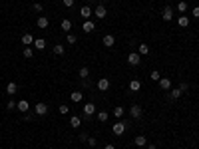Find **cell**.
I'll return each instance as SVG.
<instances>
[{
  "label": "cell",
  "mask_w": 199,
  "mask_h": 149,
  "mask_svg": "<svg viewBox=\"0 0 199 149\" xmlns=\"http://www.w3.org/2000/svg\"><path fill=\"white\" fill-rule=\"evenodd\" d=\"M101 42H104V46H105V48H112V46L116 44V38H113L112 34H105V36H104V40H101Z\"/></svg>",
  "instance_id": "obj_9"
},
{
  "label": "cell",
  "mask_w": 199,
  "mask_h": 149,
  "mask_svg": "<svg viewBox=\"0 0 199 149\" xmlns=\"http://www.w3.org/2000/svg\"><path fill=\"white\" fill-rule=\"evenodd\" d=\"M58 112H60L62 116H66V113H68V105H60V108H58Z\"/></svg>",
  "instance_id": "obj_38"
},
{
  "label": "cell",
  "mask_w": 199,
  "mask_h": 149,
  "mask_svg": "<svg viewBox=\"0 0 199 149\" xmlns=\"http://www.w3.org/2000/svg\"><path fill=\"white\" fill-rule=\"evenodd\" d=\"M137 54H139V56H145V54H149V46H147V44H139V46H137Z\"/></svg>",
  "instance_id": "obj_16"
},
{
  "label": "cell",
  "mask_w": 199,
  "mask_h": 149,
  "mask_svg": "<svg viewBox=\"0 0 199 149\" xmlns=\"http://www.w3.org/2000/svg\"><path fill=\"white\" fill-rule=\"evenodd\" d=\"M139 62H141V56H139L137 52H132L128 56V64L129 66H139Z\"/></svg>",
  "instance_id": "obj_4"
},
{
  "label": "cell",
  "mask_w": 199,
  "mask_h": 149,
  "mask_svg": "<svg viewBox=\"0 0 199 149\" xmlns=\"http://www.w3.org/2000/svg\"><path fill=\"white\" fill-rule=\"evenodd\" d=\"M147 149H157V147H155V145H147Z\"/></svg>",
  "instance_id": "obj_43"
},
{
  "label": "cell",
  "mask_w": 199,
  "mask_h": 149,
  "mask_svg": "<svg viewBox=\"0 0 199 149\" xmlns=\"http://www.w3.org/2000/svg\"><path fill=\"white\" fill-rule=\"evenodd\" d=\"M70 125L74 127V129H78V127L82 125V117H78V116H72V119H70Z\"/></svg>",
  "instance_id": "obj_15"
},
{
  "label": "cell",
  "mask_w": 199,
  "mask_h": 149,
  "mask_svg": "<svg viewBox=\"0 0 199 149\" xmlns=\"http://www.w3.org/2000/svg\"><path fill=\"white\" fill-rule=\"evenodd\" d=\"M96 113V105L92 104V101H88L86 105H84V119H88V117H92Z\"/></svg>",
  "instance_id": "obj_1"
},
{
  "label": "cell",
  "mask_w": 199,
  "mask_h": 149,
  "mask_svg": "<svg viewBox=\"0 0 199 149\" xmlns=\"http://www.w3.org/2000/svg\"><path fill=\"white\" fill-rule=\"evenodd\" d=\"M88 76H90V70H88L86 66L80 68V78H82V80H88Z\"/></svg>",
  "instance_id": "obj_27"
},
{
  "label": "cell",
  "mask_w": 199,
  "mask_h": 149,
  "mask_svg": "<svg viewBox=\"0 0 199 149\" xmlns=\"http://www.w3.org/2000/svg\"><path fill=\"white\" fill-rule=\"evenodd\" d=\"M34 46H36V50H44L46 48V40L44 38H36V40H34Z\"/></svg>",
  "instance_id": "obj_17"
},
{
  "label": "cell",
  "mask_w": 199,
  "mask_h": 149,
  "mask_svg": "<svg viewBox=\"0 0 199 149\" xmlns=\"http://www.w3.org/2000/svg\"><path fill=\"white\" fill-rule=\"evenodd\" d=\"M112 131H113L116 135H121V133L125 131V123H124V121H116V123L112 125Z\"/></svg>",
  "instance_id": "obj_5"
},
{
  "label": "cell",
  "mask_w": 199,
  "mask_h": 149,
  "mask_svg": "<svg viewBox=\"0 0 199 149\" xmlns=\"http://www.w3.org/2000/svg\"><path fill=\"white\" fill-rule=\"evenodd\" d=\"M22 44H34V38H32V34H24L22 36Z\"/></svg>",
  "instance_id": "obj_25"
},
{
  "label": "cell",
  "mask_w": 199,
  "mask_h": 149,
  "mask_svg": "<svg viewBox=\"0 0 199 149\" xmlns=\"http://www.w3.org/2000/svg\"><path fill=\"white\" fill-rule=\"evenodd\" d=\"M80 141H88V135L86 133H80Z\"/></svg>",
  "instance_id": "obj_41"
},
{
  "label": "cell",
  "mask_w": 199,
  "mask_h": 149,
  "mask_svg": "<svg viewBox=\"0 0 199 149\" xmlns=\"http://www.w3.org/2000/svg\"><path fill=\"white\" fill-rule=\"evenodd\" d=\"M6 109H16V101H14V100H10V101L6 104Z\"/></svg>",
  "instance_id": "obj_34"
},
{
  "label": "cell",
  "mask_w": 199,
  "mask_h": 149,
  "mask_svg": "<svg viewBox=\"0 0 199 149\" xmlns=\"http://www.w3.org/2000/svg\"><path fill=\"white\" fill-rule=\"evenodd\" d=\"M48 18H44V16H40V18H38V22H36V26L38 28H48Z\"/></svg>",
  "instance_id": "obj_21"
},
{
  "label": "cell",
  "mask_w": 199,
  "mask_h": 149,
  "mask_svg": "<svg viewBox=\"0 0 199 149\" xmlns=\"http://www.w3.org/2000/svg\"><path fill=\"white\" fill-rule=\"evenodd\" d=\"M16 92H18V84L10 82V84H8V86H6V93H8V96H14Z\"/></svg>",
  "instance_id": "obj_14"
},
{
  "label": "cell",
  "mask_w": 199,
  "mask_h": 149,
  "mask_svg": "<svg viewBox=\"0 0 199 149\" xmlns=\"http://www.w3.org/2000/svg\"><path fill=\"white\" fill-rule=\"evenodd\" d=\"M179 89H181V92H187V84L181 82V84H179Z\"/></svg>",
  "instance_id": "obj_39"
},
{
  "label": "cell",
  "mask_w": 199,
  "mask_h": 149,
  "mask_svg": "<svg viewBox=\"0 0 199 149\" xmlns=\"http://www.w3.org/2000/svg\"><path fill=\"white\" fill-rule=\"evenodd\" d=\"M108 88H109V80L108 78H100L98 80V89H100V92H105Z\"/></svg>",
  "instance_id": "obj_10"
},
{
  "label": "cell",
  "mask_w": 199,
  "mask_h": 149,
  "mask_svg": "<svg viewBox=\"0 0 199 149\" xmlns=\"http://www.w3.org/2000/svg\"><path fill=\"white\" fill-rule=\"evenodd\" d=\"M105 14H108L105 6H104V4H98V6H96V10H94V16L98 20H101V18H105Z\"/></svg>",
  "instance_id": "obj_3"
},
{
  "label": "cell",
  "mask_w": 199,
  "mask_h": 149,
  "mask_svg": "<svg viewBox=\"0 0 199 149\" xmlns=\"http://www.w3.org/2000/svg\"><path fill=\"white\" fill-rule=\"evenodd\" d=\"M191 14L195 16V18H199V6H195V8H193V12H191Z\"/></svg>",
  "instance_id": "obj_40"
},
{
  "label": "cell",
  "mask_w": 199,
  "mask_h": 149,
  "mask_svg": "<svg viewBox=\"0 0 199 149\" xmlns=\"http://www.w3.org/2000/svg\"><path fill=\"white\" fill-rule=\"evenodd\" d=\"M157 84H159V88H161L163 92H167V89H171V82H169L167 78H161V80H159Z\"/></svg>",
  "instance_id": "obj_12"
},
{
  "label": "cell",
  "mask_w": 199,
  "mask_h": 149,
  "mask_svg": "<svg viewBox=\"0 0 199 149\" xmlns=\"http://www.w3.org/2000/svg\"><path fill=\"white\" fill-rule=\"evenodd\" d=\"M62 4H64L66 8H72L74 6V0H62Z\"/></svg>",
  "instance_id": "obj_36"
},
{
  "label": "cell",
  "mask_w": 199,
  "mask_h": 149,
  "mask_svg": "<svg viewBox=\"0 0 199 149\" xmlns=\"http://www.w3.org/2000/svg\"><path fill=\"white\" fill-rule=\"evenodd\" d=\"M187 10V4L185 2H177V12H185Z\"/></svg>",
  "instance_id": "obj_31"
},
{
  "label": "cell",
  "mask_w": 199,
  "mask_h": 149,
  "mask_svg": "<svg viewBox=\"0 0 199 149\" xmlns=\"http://www.w3.org/2000/svg\"><path fill=\"white\" fill-rule=\"evenodd\" d=\"M124 113H125V109H124V108H113V117H116V119L124 117Z\"/></svg>",
  "instance_id": "obj_23"
},
{
  "label": "cell",
  "mask_w": 199,
  "mask_h": 149,
  "mask_svg": "<svg viewBox=\"0 0 199 149\" xmlns=\"http://www.w3.org/2000/svg\"><path fill=\"white\" fill-rule=\"evenodd\" d=\"M72 101H74V104H78V101H82L84 100V93L82 92H72Z\"/></svg>",
  "instance_id": "obj_18"
},
{
  "label": "cell",
  "mask_w": 199,
  "mask_h": 149,
  "mask_svg": "<svg viewBox=\"0 0 199 149\" xmlns=\"http://www.w3.org/2000/svg\"><path fill=\"white\" fill-rule=\"evenodd\" d=\"M135 145H137V147H143V145H147V139H145V135H137V137H135Z\"/></svg>",
  "instance_id": "obj_19"
},
{
  "label": "cell",
  "mask_w": 199,
  "mask_h": 149,
  "mask_svg": "<svg viewBox=\"0 0 199 149\" xmlns=\"http://www.w3.org/2000/svg\"><path fill=\"white\" fill-rule=\"evenodd\" d=\"M90 2H96V0H90Z\"/></svg>",
  "instance_id": "obj_44"
},
{
  "label": "cell",
  "mask_w": 199,
  "mask_h": 149,
  "mask_svg": "<svg viewBox=\"0 0 199 149\" xmlns=\"http://www.w3.org/2000/svg\"><path fill=\"white\" fill-rule=\"evenodd\" d=\"M177 22H179L181 28H187L189 26V18H187V16H179V20H177Z\"/></svg>",
  "instance_id": "obj_24"
},
{
  "label": "cell",
  "mask_w": 199,
  "mask_h": 149,
  "mask_svg": "<svg viewBox=\"0 0 199 149\" xmlns=\"http://www.w3.org/2000/svg\"><path fill=\"white\" fill-rule=\"evenodd\" d=\"M34 112H36V116H46V113H48V105L46 104H36V108H34Z\"/></svg>",
  "instance_id": "obj_7"
},
{
  "label": "cell",
  "mask_w": 199,
  "mask_h": 149,
  "mask_svg": "<svg viewBox=\"0 0 199 149\" xmlns=\"http://www.w3.org/2000/svg\"><path fill=\"white\" fill-rule=\"evenodd\" d=\"M88 145H90V147H96V145H98V141H96L94 137H88Z\"/></svg>",
  "instance_id": "obj_35"
},
{
  "label": "cell",
  "mask_w": 199,
  "mask_h": 149,
  "mask_svg": "<svg viewBox=\"0 0 199 149\" xmlns=\"http://www.w3.org/2000/svg\"><path fill=\"white\" fill-rule=\"evenodd\" d=\"M22 54H24V58H32V56H34L32 48H24V52H22Z\"/></svg>",
  "instance_id": "obj_32"
},
{
  "label": "cell",
  "mask_w": 199,
  "mask_h": 149,
  "mask_svg": "<svg viewBox=\"0 0 199 149\" xmlns=\"http://www.w3.org/2000/svg\"><path fill=\"white\" fill-rule=\"evenodd\" d=\"M76 42H78V38L74 34H68V44H76Z\"/></svg>",
  "instance_id": "obj_33"
},
{
  "label": "cell",
  "mask_w": 199,
  "mask_h": 149,
  "mask_svg": "<svg viewBox=\"0 0 199 149\" xmlns=\"http://www.w3.org/2000/svg\"><path fill=\"white\" fill-rule=\"evenodd\" d=\"M32 8H34V12H42V8H44V6H42L40 2H36V4H34Z\"/></svg>",
  "instance_id": "obj_37"
},
{
  "label": "cell",
  "mask_w": 199,
  "mask_h": 149,
  "mask_svg": "<svg viewBox=\"0 0 199 149\" xmlns=\"http://www.w3.org/2000/svg\"><path fill=\"white\" fill-rule=\"evenodd\" d=\"M108 112H98V119H100V121H108Z\"/></svg>",
  "instance_id": "obj_30"
},
{
  "label": "cell",
  "mask_w": 199,
  "mask_h": 149,
  "mask_svg": "<svg viewBox=\"0 0 199 149\" xmlns=\"http://www.w3.org/2000/svg\"><path fill=\"white\" fill-rule=\"evenodd\" d=\"M54 54H56V56H62V54H64V46L56 44V46H54Z\"/></svg>",
  "instance_id": "obj_28"
},
{
  "label": "cell",
  "mask_w": 199,
  "mask_h": 149,
  "mask_svg": "<svg viewBox=\"0 0 199 149\" xmlns=\"http://www.w3.org/2000/svg\"><path fill=\"white\" fill-rule=\"evenodd\" d=\"M129 116H132L133 119H139V117L143 116V109H141V105H137V104H135V105H132V108H129Z\"/></svg>",
  "instance_id": "obj_2"
},
{
  "label": "cell",
  "mask_w": 199,
  "mask_h": 149,
  "mask_svg": "<svg viewBox=\"0 0 199 149\" xmlns=\"http://www.w3.org/2000/svg\"><path fill=\"white\" fill-rule=\"evenodd\" d=\"M181 96H183V92H181L179 88H177V89H171V93H169V97H171V100H179Z\"/></svg>",
  "instance_id": "obj_22"
},
{
  "label": "cell",
  "mask_w": 199,
  "mask_h": 149,
  "mask_svg": "<svg viewBox=\"0 0 199 149\" xmlns=\"http://www.w3.org/2000/svg\"><path fill=\"white\" fill-rule=\"evenodd\" d=\"M149 78L153 80V82H159V80H161V74H159L157 70H153V72H151V74H149Z\"/></svg>",
  "instance_id": "obj_29"
},
{
  "label": "cell",
  "mask_w": 199,
  "mask_h": 149,
  "mask_svg": "<svg viewBox=\"0 0 199 149\" xmlns=\"http://www.w3.org/2000/svg\"><path fill=\"white\" fill-rule=\"evenodd\" d=\"M94 28H96V24L92 22V20H84V26H82V30L86 34H90V32H94Z\"/></svg>",
  "instance_id": "obj_11"
},
{
  "label": "cell",
  "mask_w": 199,
  "mask_h": 149,
  "mask_svg": "<svg viewBox=\"0 0 199 149\" xmlns=\"http://www.w3.org/2000/svg\"><path fill=\"white\" fill-rule=\"evenodd\" d=\"M92 14H94V10H92L90 6H82V8H80V16H82L84 20H88Z\"/></svg>",
  "instance_id": "obj_8"
},
{
  "label": "cell",
  "mask_w": 199,
  "mask_h": 149,
  "mask_svg": "<svg viewBox=\"0 0 199 149\" xmlns=\"http://www.w3.org/2000/svg\"><path fill=\"white\" fill-rule=\"evenodd\" d=\"M139 88H141V84H139L137 80H132V82H129V89H132V92H137Z\"/></svg>",
  "instance_id": "obj_26"
},
{
  "label": "cell",
  "mask_w": 199,
  "mask_h": 149,
  "mask_svg": "<svg viewBox=\"0 0 199 149\" xmlns=\"http://www.w3.org/2000/svg\"><path fill=\"white\" fill-rule=\"evenodd\" d=\"M104 149H116V147H113V145H105Z\"/></svg>",
  "instance_id": "obj_42"
},
{
  "label": "cell",
  "mask_w": 199,
  "mask_h": 149,
  "mask_svg": "<svg viewBox=\"0 0 199 149\" xmlns=\"http://www.w3.org/2000/svg\"><path fill=\"white\" fill-rule=\"evenodd\" d=\"M16 108H18V109H20V112H22V113H26L28 109H30V105H28V101H26V100H20L18 104H16Z\"/></svg>",
  "instance_id": "obj_13"
},
{
  "label": "cell",
  "mask_w": 199,
  "mask_h": 149,
  "mask_svg": "<svg viewBox=\"0 0 199 149\" xmlns=\"http://www.w3.org/2000/svg\"><path fill=\"white\" fill-rule=\"evenodd\" d=\"M161 16H163L165 22H171V20H173V8L171 6H165V8H163V12H161Z\"/></svg>",
  "instance_id": "obj_6"
},
{
  "label": "cell",
  "mask_w": 199,
  "mask_h": 149,
  "mask_svg": "<svg viewBox=\"0 0 199 149\" xmlns=\"http://www.w3.org/2000/svg\"><path fill=\"white\" fill-rule=\"evenodd\" d=\"M62 30H64L66 34H70V30H72V22H70L68 18H64V20H62Z\"/></svg>",
  "instance_id": "obj_20"
}]
</instances>
